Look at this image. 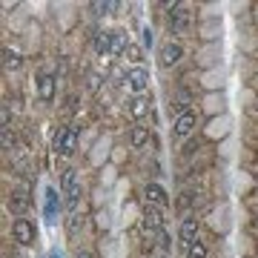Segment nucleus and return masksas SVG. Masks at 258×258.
Masks as SVG:
<instances>
[{"label": "nucleus", "mask_w": 258, "mask_h": 258, "mask_svg": "<svg viewBox=\"0 0 258 258\" xmlns=\"http://www.w3.org/2000/svg\"><path fill=\"white\" fill-rule=\"evenodd\" d=\"M144 198H147V204L161 207V210H166V207H169V195H166V189L158 184V181H149V184L144 186Z\"/></svg>", "instance_id": "8"}, {"label": "nucleus", "mask_w": 258, "mask_h": 258, "mask_svg": "<svg viewBox=\"0 0 258 258\" xmlns=\"http://www.w3.org/2000/svg\"><path fill=\"white\" fill-rule=\"evenodd\" d=\"M52 258H63V255H60V252H52Z\"/></svg>", "instance_id": "24"}, {"label": "nucleus", "mask_w": 258, "mask_h": 258, "mask_svg": "<svg viewBox=\"0 0 258 258\" xmlns=\"http://www.w3.org/2000/svg\"><path fill=\"white\" fill-rule=\"evenodd\" d=\"M52 149H55V155H60V158H72L75 149H78V129L60 126L55 132V138H52Z\"/></svg>", "instance_id": "1"}, {"label": "nucleus", "mask_w": 258, "mask_h": 258, "mask_svg": "<svg viewBox=\"0 0 258 258\" xmlns=\"http://www.w3.org/2000/svg\"><path fill=\"white\" fill-rule=\"evenodd\" d=\"M195 126H198V112L184 109V112H178L175 120H172V135H175V138H186V135L195 132Z\"/></svg>", "instance_id": "5"}, {"label": "nucleus", "mask_w": 258, "mask_h": 258, "mask_svg": "<svg viewBox=\"0 0 258 258\" xmlns=\"http://www.w3.org/2000/svg\"><path fill=\"white\" fill-rule=\"evenodd\" d=\"M198 230H201V224H198V218L195 215H186L184 221H181V230H178V235H181V244H184V249L192 244V241H198Z\"/></svg>", "instance_id": "9"}, {"label": "nucleus", "mask_w": 258, "mask_h": 258, "mask_svg": "<svg viewBox=\"0 0 258 258\" xmlns=\"http://www.w3.org/2000/svg\"><path fill=\"white\" fill-rule=\"evenodd\" d=\"M181 60H184V46H181L178 40L161 43V49H158V63H161V69H172V66H178Z\"/></svg>", "instance_id": "3"}, {"label": "nucleus", "mask_w": 258, "mask_h": 258, "mask_svg": "<svg viewBox=\"0 0 258 258\" xmlns=\"http://www.w3.org/2000/svg\"><path fill=\"white\" fill-rule=\"evenodd\" d=\"M141 46H144V49H152V46H155V32H152L149 26L141 29Z\"/></svg>", "instance_id": "19"}, {"label": "nucleus", "mask_w": 258, "mask_h": 258, "mask_svg": "<svg viewBox=\"0 0 258 258\" xmlns=\"http://www.w3.org/2000/svg\"><path fill=\"white\" fill-rule=\"evenodd\" d=\"M0 120H3V132L12 129V112H9V103H3V112H0Z\"/></svg>", "instance_id": "20"}, {"label": "nucleus", "mask_w": 258, "mask_h": 258, "mask_svg": "<svg viewBox=\"0 0 258 258\" xmlns=\"http://www.w3.org/2000/svg\"><path fill=\"white\" fill-rule=\"evenodd\" d=\"M43 212H46L49 224L57 221V212H60V192H57L55 186H46V204H43Z\"/></svg>", "instance_id": "10"}, {"label": "nucleus", "mask_w": 258, "mask_h": 258, "mask_svg": "<svg viewBox=\"0 0 258 258\" xmlns=\"http://www.w3.org/2000/svg\"><path fill=\"white\" fill-rule=\"evenodd\" d=\"M75 189H81L78 184V169H63V181H60V192H75Z\"/></svg>", "instance_id": "16"}, {"label": "nucleus", "mask_w": 258, "mask_h": 258, "mask_svg": "<svg viewBox=\"0 0 258 258\" xmlns=\"http://www.w3.org/2000/svg\"><path fill=\"white\" fill-rule=\"evenodd\" d=\"M98 86H101V75H89V89L98 92Z\"/></svg>", "instance_id": "22"}, {"label": "nucleus", "mask_w": 258, "mask_h": 258, "mask_svg": "<svg viewBox=\"0 0 258 258\" xmlns=\"http://www.w3.org/2000/svg\"><path fill=\"white\" fill-rule=\"evenodd\" d=\"M15 149V135H12V129L3 132V152H12Z\"/></svg>", "instance_id": "21"}, {"label": "nucleus", "mask_w": 258, "mask_h": 258, "mask_svg": "<svg viewBox=\"0 0 258 258\" xmlns=\"http://www.w3.org/2000/svg\"><path fill=\"white\" fill-rule=\"evenodd\" d=\"M126 60H132V66H141L144 63V46L141 43H129V49H126Z\"/></svg>", "instance_id": "18"}, {"label": "nucleus", "mask_w": 258, "mask_h": 258, "mask_svg": "<svg viewBox=\"0 0 258 258\" xmlns=\"http://www.w3.org/2000/svg\"><path fill=\"white\" fill-rule=\"evenodd\" d=\"M3 66H6V72H18L20 66H23V57H20V52H15V49H3Z\"/></svg>", "instance_id": "15"}, {"label": "nucleus", "mask_w": 258, "mask_h": 258, "mask_svg": "<svg viewBox=\"0 0 258 258\" xmlns=\"http://www.w3.org/2000/svg\"><path fill=\"white\" fill-rule=\"evenodd\" d=\"M149 144V126H132V132H129V147L132 149H144Z\"/></svg>", "instance_id": "12"}, {"label": "nucleus", "mask_w": 258, "mask_h": 258, "mask_svg": "<svg viewBox=\"0 0 258 258\" xmlns=\"http://www.w3.org/2000/svg\"><path fill=\"white\" fill-rule=\"evenodd\" d=\"M12 241L20 244V247H32V244L37 241V227L29 221V218L18 215V218L12 221Z\"/></svg>", "instance_id": "2"}, {"label": "nucleus", "mask_w": 258, "mask_h": 258, "mask_svg": "<svg viewBox=\"0 0 258 258\" xmlns=\"http://www.w3.org/2000/svg\"><path fill=\"white\" fill-rule=\"evenodd\" d=\"M112 35V55L118 57V55H126V49H129V37L123 29H112L109 32Z\"/></svg>", "instance_id": "13"}, {"label": "nucleus", "mask_w": 258, "mask_h": 258, "mask_svg": "<svg viewBox=\"0 0 258 258\" xmlns=\"http://www.w3.org/2000/svg\"><path fill=\"white\" fill-rule=\"evenodd\" d=\"M129 115H132L135 120H141L144 115H149V101L144 98V95H138V98L129 101Z\"/></svg>", "instance_id": "14"}, {"label": "nucleus", "mask_w": 258, "mask_h": 258, "mask_svg": "<svg viewBox=\"0 0 258 258\" xmlns=\"http://www.w3.org/2000/svg\"><path fill=\"white\" fill-rule=\"evenodd\" d=\"M169 32L172 35H186L189 32V12H186V6H169Z\"/></svg>", "instance_id": "6"}, {"label": "nucleus", "mask_w": 258, "mask_h": 258, "mask_svg": "<svg viewBox=\"0 0 258 258\" xmlns=\"http://www.w3.org/2000/svg\"><path fill=\"white\" fill-rule=\"evenodd\" d=\"M123 81H126L129 92L138 98V95H144L149 89V81H152V78H149V69H144V66H132V69H126V78H123Z\"/></svg>", "instance_id": "4"}, {"label": "nucleus", "mask_w": 258, "mask_h": 258, "mask_svg": "<svg viewBox=\"0 0 258 258\" xmlns=\"http://www.w3.org/2000/svg\"><path fill=\"white\" fill-rule=\"evenodd\" d=\"M35 86H37V98H40L43 103H52V101H55V89H57V78H55V75H49V72L37 75Z\"/></svg>", "instance_id": "7"}, {"label": "nucleus", "mask_w": 258, "mask_h": 258, "mask_svg": "<svg viewBox=\"0 0 258 258\" xmlns=\"http://www.w3.org/2000/svg\"><path fill=\"white\" fill-rule=\"evenodd\" d=\"M78 258H95L92 252H78Z\"/></svg>", "instance_id": "23"}, {"label": "nucleus", "mask_w": 258, "mask_h": 258, "mask_svg": "<svg viewBox=\"0 0 258 258\" xmlns=\"http://www.w3.org/2000/svg\"><path fill=\"white\" fill-rule=\"evenodd\" d=\"M92 49H95V55L101 57H109L112 55V35L109 32H98V35H95V40H92Z\"/></svg>", "instance_id": "11"}, {"label": "nucleus", "mask_w": 258, "mask_h": 258, "mask_svg": "<svg viewBox=\"0 0 258 258\" xmlns=\"http://www.w3.org/2000/svg\"><path fill=\"white\" fill-rule=\"evenodd\" d=\"M210 255V247H207V241H192L189 247H186V258H207Z\"/></svg>", "instance_id": "17"}]
</instances>
